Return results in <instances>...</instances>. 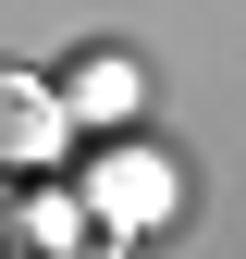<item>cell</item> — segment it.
Listing matches in <instances>:
<instances>
[{"instance_id":"cell-1","label":"cell","mask_w":246,"mask_h":259,"mask_svg":"<svg viewBox=\"0 0 246 259\" xmlns=\"http://www.w3.org/2000/svg\"><path fill=\"white\" fill-rule=\"evenodd\" d=\"M49 160H61V99L25 62H0V185H37Z\"/></svg>"}]
</instances>
